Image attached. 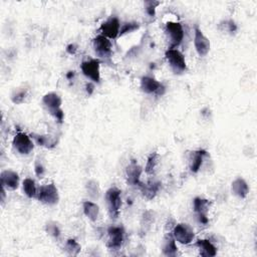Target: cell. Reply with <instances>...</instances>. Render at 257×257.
<instances>
[{
	"label": "cell",
	"instance_id": "cell-1",
	"mask_svg": "<svg viewBox=\"0 0 257 257\" xmlns=\"http://www.w3.org/2000/svg\"><path fill=\"white\" fill-rule=\"evenodd\" d=\"M62 99L60 96L57 93H47L42 98V105L50 116L55 118L56 121L59 124L63 122L64 113L61 109Z\"/></svg>",
	"mask_w": 257,
	"mask_h": 257
},
{
	"label": "cell",
	"instance_id": "cell-2",
	"mask_svg": "<svg viewBox=\"0 0 257 257\" xmlns=\"http://www.w3.org/2000/svg\"><path fill=\"white\" fill-rule=\"evenodd\" d=\"M165 33L168 40V48H178L184 40L185 30L180 22L169 21L165 26Z\"/></svg>",
	"mask_w": 257,
	"mask_h": 257
},
{
	"label": "cell",
	"instance_id": "cell-3",
	"mask_svg": "<svg viewBox=\"0 0 257 257\" xmlns=\"http://www.w3.org/2000/svg\"><path fill=\"white\" fill-rule=\"evenodd\" d=\"M105 200L111 219H117L122 207V191L117 187H111L105 194Z\"/></svg>",
	"mask_w": 257,
	"mask_h": 257
},
{
	"label": "cell",
	"instance_id": "cell-4",
	"mask_svg": "<svg viewBox=\"0 0 257 257\" xmlns=\"http://www.w3.org/2000/svg\"><path fill=\"white\" fill-rule=\"evenodd\" d=\"M166 59L175 75H182L187 72V63L184 55L178 48H168L165 53Z\"/></svg>",
	"mask_w": 257,
	"mask_h": 257
},
{
	"label": "cell",
	"instance_id": "cell-5",
	"mask_svg": "<svg viewBox=\"0 0 257 257\" xmlns=\"http://www.w3.org/2000/svg\"><path fill=\"white\" fill-rule=\"evenodd\" d=\"M38 201L48 206H54L59 201V189L55 183H49L39 187V192L37 196Z\"/></svg>",
	"mask_w": 257,
	"mask_h": 257
},
{
	"label": "cell",
	"instance_id": "cell-6",
	"mask_svg": "<svg viewBox=\"0 0 257 257\" xmlns=\"http://www.w3.org/2000/svg\"><path fill=\"white\" fill-rule=\"evenodd\" d=\"M109 239L107 241V247L110 250L117 251L122 248L124 241H125V235L126 231L122 225H112L107 230Z\"/></svg>",
	"mask_w": 257,
	"mask_h": 257
},
{
	"label": "cell",
	"instance_id": "cell-7",
	"mask_svg": "<svg viewBox=\"0 0 257 257\" xmlns=\"http://www.w3.org/2000/svg\"><path fill=\"white\" fill-rule=\"evenodd\" d=\"M80 70L85 78H88L94 83L100 81V59H90L80 64Z\"/></svg>",
	"mask_w": 257,
	"mask_h": 257
},
{
	"label": "cell",
	"instance_id": "cell-8",
	"mask_svg": "<svg viewBox=\"0 0 257 257\" xmlns=\"http://www.w3.org/2000/svg\"><path fill=\"white\" fill-rule=\"evenodd\" d=\"M93 47L95 50L96 56L99 59H107L112 57L113 54V44L111 40L101 36H98L93 40Z\"/></svg>",
	"mask_w": 257,
	"mask_h": 257
},
{
	"label": "cell",
	"instance_id": "cell-9",
	"mask_svg": "<svg viewBox=\"0 0 257 257\" xmlns=\"http://www.w3.org/2000/svg\"><path fill=\"white\" fill-rule=\"evenodd\" d=\"M140 88L143 93L147 95H155L157 97H162L166 92L165 85L155 78L150 76H145L141 79Z\"/></svg>",
	"mask_w": 257,
	"mask_h": 257
},
{
	"label": "cell",
	"instance_id": "cell-10",
	"mask_svg": "<svg viewBox=\"0 0 257 257\" xmlns=\"http://www.w3.org/2000/svg\"><path fill=\"white\" fill-rule=\"evenodd\" d=\"M12 146L17 153H20V155L26 156L32 152L34 148V142L30 136L26 135L25 133L20 132L14 136Z\"/></svg>",
	"mask_w": 257,
	"mask_h": 257
},
{
	"label": "cell",
	"instance_id": "cell-11",
	"mask_svg": "<svg viewBox=\"0 0 257 257\" xmlns=\"http://www.w3.org/2000/svg\"><path fill=\"white\" fill-rule=\"evenodd\" d=\"M175 240L183 245H188L193 242L195 233L193 228L187 223L176 224L172 230Z\"/></svg>",
	"mask_w": 257,
	"mask_h": 257
},
{
	"label": "cell",
	"instance_id": "cell-12",
	"mask_svg": "<svg viewBox=\"0 0 257 257\" xmlns=\"http://www.w3.org/2000/svg\"><path fill=\"white\" fill-rule=\"evenodd\" d=\"M119 28H121V22H119V17L116 15H111L109 19L101 23L99 30L101 32V36L112 40L119 39Z\"/></svg>",
	"mask_w": 257,
	"mask_h": 257
},
{
	"label": "cell",
	"instance_id": "cell-13",
	"mask_svg": "<svg viewBox=\"0 0 257 257\" xmlns=\"http://www.w3.org/2000/svg\"><path fill=\"white\" fill-rule=\"evenodd\" d=\"M194 46L199 57H206L211 48L209 39L203 33L202 29L196 24L194 26Z\"/></svg>",
	"mask_w": 257,
	"mask_h": 257
},
{
	"label": "cell",
	"instance_id": "cell-14",
	"mask_svg": "<svg viewBox=\"0 0 257 257\" xmlns=\"http://www.w3.org/2000/svg\"><path fill=\"white\" fill-rule=\"evenodd\" d=\"M142 173H143L142 167L137 163L136 160H132L126 169L127 183L130 186H139L141 183Z\"/></svg>",
	"mask_w": 257,
	"mask_h": 257
},
{
	"label": "cell",
	"instance_id": "cell-15",
	"mask_svg": "<svg viewBox=\"0 0 257 257\" xmlns=\"http://www.w3.org/2000/svg\"><path fill=\"white\" fill-rule=\"evenodd\" d=\"M0 180H1V187L5 188L6 190L14 191L20 187V176L12 170L2 171Z\"/></svg>",
	"mask_w": 257,
	"mask_h": 257
},
{
	"label": "cell",
	"instance_id": "cell-16",
	"mask_svg": "<svg viewBox=\"0 0 257 257\" xmlns=\"http://www.w3.org/2000/svg\"><path fill=\"white\" fill-rule=\"evenodd\" d=\"M140 188V190L143 194V196L148 199V200H152L155 198L158 194V192L160 191V188H161V183L158 181H154V180H150L146 183L141 182L140 185L138 186Z\"/></svg>",
	"mask_w": 257,
	"mask_h": 257
},
{
	"label": "cell",
	"instance_id": "cell-17",
	"mask_svg": "<svg viewBox=\"0 0 257 257\" xmlns=\"http://www.w3.org/2000/svg\"><path fill=\"white\" fill-rule=\"evenodd\" d=\"M162 252L165 256H177L178 254V247L172 231H166L163 239Z\"/></svg>",
	"mask_w": 257,
	"mask_h": 257
},
{
	"label": "cell",
	"instance_id": "cell-18",
	"mask_svg": "<svg viewBox=\"0 0 257 257\" xmlns=\"http://www.w3.org/2000/svg\"><path fill=\"white\" fill-rule=\"evenodd\" d=\"M208 155L206 151L204 150H198V151H193L190 153L189 158V169L192 173L196 174L198 173L202 165L204 162V158Z\"/></svg>",
	"mask_w": 257,
	"mask_h": 257
},
{
	"label": "cell",
	"instance_id": "cell-19",
	"mask_svg": "<svg viewBox=\"0 0 257 257\" xmlns=\"http://www.w3.org/2000/svg\"><path fill=\"white\" fill-rule=\"evenodd\" d=\"M232 194L240 199H245L249 193V186L243 178H237L231 184Z\"/></svg>",
	"mask_w": 257,
	"mask_h": 257
},
{
	"label": "cell",
	"instance_id": "cell-20",
	"mask_svg": "<svg viewBox=\"0 0 257 257\" xmlns=\"http://www.w3.org/2000/svg\"><path fill=\"white\" fill-rule=\"evenodd\" d=\"M195 245L198 247L199 253L203 257H213L217 254V247L209 239H199Z\"/></svg>",
	"mask_w": 257,
	"mask_h": 257
},
{
	"label": "cell",
	"instance_id": "cell-21",
	"mask_svg": "<svg viewBox=\"0 0 257 257\" xmlns=\"http://www.w3.org/2000/svg\"><path fill=\"white\" fill-rule=\"evenodd\" d=\"M30 137L37 145L40 147H45L47 149L55 148L59 143V141L56 138H54V137H51L50 135H40V134L32 133L30 134Z\"/></svg>",
	"mask_w": 257,
	"mask_h": 257
},
{
	"label": "cell",
	"instance_id": "cell-22",
	"mask_svg": "<svg viewBox=\"0 0 257 257\" xmlns=\"http://www.w3.org/2000/svg\"><path fill=\"white\" fill-rule=\"evenodd\" d=\"M210 208V201L201 197H196L193 200V211L196 216H208Z\"/></svg>",
	"mask_w": 257,
	"mask_h": 257
},
{
	"label": "cell",
	"instance_id": "cell-23",
	"mask_svg": "<svg viewBox=\"0 0 257 257\" xmlns=\"http://www.w3.org/2000/svg\"><path fill=\"white\" fill-rule=\"evenodd\" d=\"M82 210H83V214L93 222H96L99 216V207L95 202L83 201Z\"/></svg>",
	"mask_w": 257,
	"mask_h": 257
},
{
	"label": "cell",
	"instance_id": "cell-24",
	"mask_svg": "<svg viewBox=\"0 0 257 257\" xmlns=\"http://www.w3.org/2000/svg\"><path fill=\"white\" fill-rule=\"evenodd\" d=\"M22 189H23L24 194L28 198H30V199L36 198L37 199L38 192H39V188L37 187L36 181L30 179V178L24 179L23 182H22Z\"/></svg>",
	"mask_w": 257,
	"mask_h": 257
},
{
	"label": "cell",
	"instance_id": "cell-25",
	"mask_svg": "<svg viewBox=\"0 0 257 257\" xmlns=\"http://www.w3.org/2000/svg\"><path fill=\"white\" fill-rule=\"evenodd\" d=\"M160 162V155L158 153L154 152L150 154V156L148 157L146 166H145V172L147 175H153L156 172V168L158 167Z\"/></svg>",
	"mask_w": 257,
	"mask_h": 257
},
{
	"label": "cell",
	"instance_id": "cell-26",
	"mask_svg": "<svg viewBox=\"0 0 257 257\" xmlns=\"http://www.w3.org/2000/svg\"><path fill=\"white\" fill-rule=\"evenodd\" d=\"M63 249L67 255L78 256L81 250V246L77 240L71 238V239H68V240H66Z\"/></svg>",
	"mask_w": 257,
	"mask_h": 257
},
{
	"label": "cell",
	"instance_id": "cell-27",
	"mask_svg": "<svg viewBox=\"0 0 257 257\" xmlns=\"http://www.w3.org/2000/svg\"><path fill=\"white\" fill-rule=\"evenodd\" d=\"M45 232L49 236H51L53 238L57 239V240H59V239L61 236L60 226L59 225V223H57L56 221H49V222H47V223L45 224Z\"/></svg>",
	"mask_w": 257,
	"mask_h": 257
},
{
	"label": "cell",
	"instance_id": "cell-28",
	"mask_svg": "<svg viewBox=\"0 0 257 257\" xmlns=\"http://www.w3.org/2000/svg\"><path fill=\"white\" fill-rule=\"evenodd\" d=\"M140 28V23L137 21H126L121 23V28H119V38H122L126 34L132 33L136 30H138Z\"/></svg>",
	"mask_w": 257,
	"mask_h": 257
},
{
	"label": "cell",
	"instance_id": "cell-29",
	"mask_svg": "<svg viewBox=\"0 0 257 257\" xmlns=\"http://www.w3.org/2000/svg\"><path fill=\"white\" fill-rule=\"evenodd\" d=\"M27 97H28V89L19 88L11 94V100L13 104L20 105L22 104Z\"/></svg>",
	"mask_w": 257,
	"mask_h": 257
},
{
	"label": "cell",
	"instance_id": "cell-30",
	"mask_svg": "<svg viewBox=\"0 0 257 257\" xmlns=\"http://www.w3.org/2000/svg\"><path fill=\"white\" fill-rule=\"evenodd\" d=\"M155 221V213L153 211H146L142 216V222H141V227L143 230H148L150 226L154 223Z\"/></svg>",
	"mask_w": 257,
	"mask_h": 257
},
{
	"label": "cell",
	"instance_id": "cell-31",
	"mask_svg": "<svg viewBox=\"0 0 257 257\" xmlns=\"http://www.w3.org/2000/svg\"><path fill=\"white\" fill-rule=\"evenodd\" d=\"M87 191H88V194L93 197V198H98L99 195V183L95 180H91L87 183Z\"/></svg>",
	"mask_w": 257,
	"mask_h": 257
},
{
	"label": "cell",
	"instance_id": "cell-32",
	"mask_svg": "<svg viewBox=\"0 0 257 257\" xmlns=\"http://www.w3.org/2000/svg\"><path fill=\"white\" fill-rule=\"evenodd\" d=\"M34 172H36V175L40 179H41L45 176V173H46L45 165L40 158H38L36 160V163H34Z\"/></svg>",
	"mask_w": 257,
	"mask_h": 257
},
{
	"label": "cell",
	"instance_id": "cell-33",
	"mask_svg": "<svg viewBox=\"0 0 257 257\" xmlns=\"http://www.w3.org/2000/svg\"><path fill=\"white\" fill-rule=\"evenodd\" d=\"M145 11L150 17H154L156 14V8L158 5H160L159 1H145Z\"/></svg>",
	"mask_w": 257,
	"mask_h": 257
},
{
	"label": "cell",
	"instance_id": "cell-34",
	"mask_svg": "<svg viewBox=\"0 0 257 257\" xmlns=\"http://www.w3.org/2000/svg\"><path fill=\"white\" fill-rule=\"evenodd\" d=\"M224 24H220V27L223 26V31H227V32H230V33H233V32H236L237 30V25L236 23L233 21V20H226L223 22Z\"/></svg>",
	"mask_w": 257,
	"mask_h": 257
},
{
	"label": "cell",
	"instance_id": "cell-35",
	"mask_svg": "<svg viewBox=\"0 0 257 257\" xmlns=\"http://www.w3.org/2000/svg\"><path fill=\"white\" fill-rule=\"evenodd\" d=\"M77 45L76 44H74V43H72V44H70V45H67V47H66V51H67V53L68 54H70V55H75L76 54V51H77Z\"/></svg>",
	"mask_w": 257,
	"mask_h": 257
},
{
	"label": "cell",
	"instance_id": "cell-36",
	"mask_svg": "<svg viewBox=\"0 0 257 257\" xmlns=\"http://www.w3.org/2000/svg\"><path fill=\"white\" fill-rule=\"evenodd\" d=\"M85 89H87V92H88L89 96H91L94 93V91H95V83L92 82V81L88 82L87 85H85Z\"/></svg>",
	"mask_w": 257,
	"mask_h": 257
},
{
	"label": "cell",
	"instance_id": "cell-37",
	"mask_svg": "<svg viewBox=\"0 0 257 257\" xmlns=\"http://www.w3.org/2000/svg\"><path fill=\"white\" fill-rule=\"evenodd\" d=\"M74 76H75V72H70V73H68V74L66 75V77H67L68 79H71L72 78H74Z\"/></svg>",
	"mask_w": 257,
	"mask_h": 257
}]
</instances>
